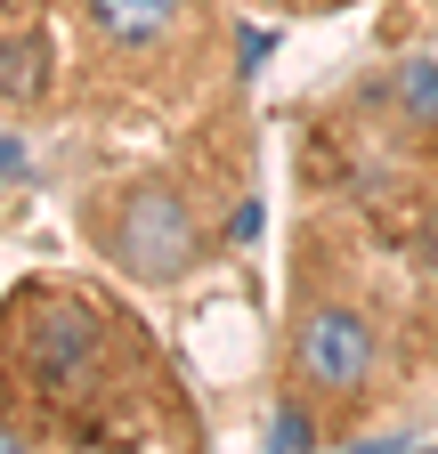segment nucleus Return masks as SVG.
Instances as JSON below:
<instances>
[{"instance_id":"1","label":"nucleus","mask_w":438,"mask_h":454,"mask_svg":"<svg viewBox=\"0 0 438 454\" xmlns=\"http://www.w3.org/2000/svg\"><path fill=\"white\" fill-rule=\"evenodd\" d=\"M82 227L130 284H179L203 260V219L187 211V195L171 179H122V187L90 195Z\"/></svg>"},{"instance_id":"2","label":"nucleus","mask_w":438,"mask_h":454,"mask_svg":"<svg viewBox=\"0 0 438 454\" xmlns=\"http://www.w3.org/2000/svg\"><path fill=\"white\" fill-rule=\"evenodd\" d=\"M25 349V389L49 397L58 414H90L114 389V325L90 293H33V317L17 325Z\"/></svg>"},{"instance_id":"3","label":"nucleus","mask_w":438,"mask_h":454,"mask_svg":"<svg viewBox=\"0 0 438 454\" xmlns=\"http://www.w3.org/2000/svg\"><path fill=\"white\" fill-rule=\"evenodd\" d=\"M373 365H381V340H373L365 309H349V301H309L293 317L285 373H293V389L309 397L325 422L357 414L365 397H373Z\"/></svg>"},{"instance_id":"4","label":"nucleus","mask_w":438,"mask_h":454,"mask_svg":"<svg viewBox=\"0 0 438 454\" xmlns=\"http://www.w3.org/2000/svg\"><path fill=\"white\" fill-rule=\"evenodd\" d=\"M179 9H187V0H82L90 33L114 41V49H146V41H162V33L179 25Z\"/></svg>"},{"instance_id":"5","label":"nucleus","mask_w":438,"mask_h":454,"mask_svg":"<svg viewBox=\"0 0 438 454\" xmlns=\"http://www.w3.org/2000/svg\"><path fill=\"white\" fill-rule=\"evenodd\" d=\"M390 98L406 106V122L438 130V66H430V57H406V66L390 74Z\"/></svg>"},{"instance_id":"6","label":"nucleus","mask_w":438,"mask_h":454,"mask_svg":"<svg viewBox=\"0 0 438 454\" xmlns=\"http://www.w3.org/2000/svg\"><path fill=\"white\" fill-rule=\"evenodd\" d=\"M260 438H268V446H317V438H325V414L309 406L301 389H285V406L268 414V430H260Z\"/></svg>"},{"instance_id":"7","label":"nucleus","mask_w":438,"mask_h":454,"mask_svg":"<svg viewBox=\"0 0 438 454\" xmlns=\"http://www.w3.org/2000/svg\"><path fill=\"white\" fill-rule=\"evenodd\" d=\"M0 90H9V98H33V90H41V41L9 49V66H0Z\"/></svg>"},{"instance_id":"8","label":"nucleus","mask_w":438,"mask_h":454,"mask_svg":"<svg viewBox=\"0 0 438 454\" xmlns=\"http://www.w3.org/2000/svg\"><path fill=\"white\" fill-rule=\"evenodd\" d=\"M268 57H277V33H260V25H252V33H244V74H260Z\"/></svg>"}]
</instances>
